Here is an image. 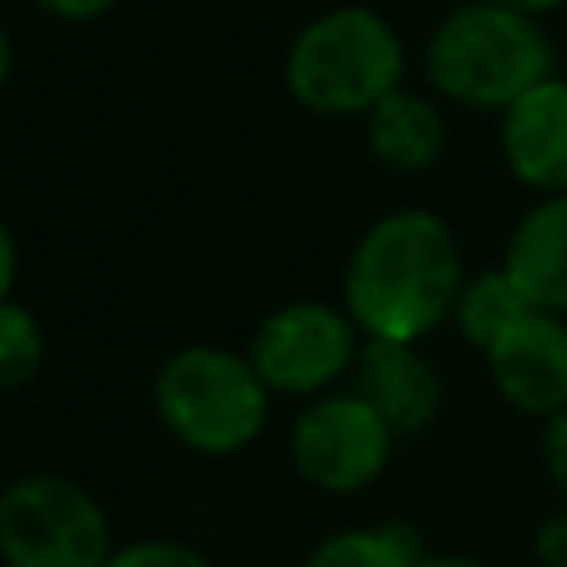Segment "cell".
<instances>
[{
    "label": "cell",
    "mask_w": 567,
    "mask_h": 567,
    "mask_svg": "<svg viewBox=\"0 0 567 567\" xmlns=\"http://www.w3.org/2000/svg\"><path fill=\"white\" fill-rule=\"evenodd\" d=\"M465 284L456 235L425 208H394L363 230L346 266V315L363 337L421 341Z\"/></svg>",
    "instance_id": "obj_1"
},
{
    "label": "cell",
    "mask_w": 567,
    "mask_h": 567,
    "mask_svg": "<svg viewBox=\"0 0 567 567\" xmlns=\"http://www.w3.org/2000/svg\"><path fill=\"white\" fill-rule=\"evenodd\" d=\"M425 75L447 102L505 111L532 84L554 75V44L532 13L470 0L434 27L425 44Z\"/></svg>",
    "instance_id": "obj_2"
},
{
    "label": "cell",
    "mask_w": 567,
    "mask_h": 567,
    "mask_svg": "<svg viewBox=\"0 0 567 567\" xmlns=\"http://www.w3.org/2000/svg\"><path fill=\"white\" fill-rule=\"evenodd\" d=\"M403 71L399 31L368 4H337L310 18L284 58L288 93L315 115H368L403 89Z\"/></svg>",
    "instance_id": "obj_3"
},
{
    "label": "cell",
    "mask_w": 567,
    "mask_h": 567,
    "mask_svg": "<svg viewBox=\"0 0 567 567\" xmlns=\"http://www.w3.org/2000/svg\"><path fill=\"white\" fill-rule=\"evenodd\" d=\"M159 421L195 452L230 456L248 447L270 412V390L248 354L226 346H186L155 377Z\"/></svg>",
    "instance_id": "obj_4"
},
{
    "label": "cell",
    "mask_w": 567,
    "mask_h": 567,
    "mask_svg": "<svg viewBox=\"0 0 567 567\" xmlns=\"http://www.w3.org/2000/svg\"><path fill=\"white\" fill-rule=\"evenodd\" d=\"M111 523L89 487L22 474L0 492V567H106Z\"/></svg>",
    "instance_id": "obj_5"
},
{
    "label": "cell",
    "mask_w": 567,
    "mask_h": 567,
    "mask_svg": "<svg viewBox=\"0 0 567 567\" xmlns=\"http://www.w3.org/2000/svg\"><path fill=\"white\" fill-rule=\"evenodd\" d=\"M354 332L359 328L346 310L323 301H292L261 319L248 359L266 381V390L315 399L359 359Z\"/></svg>",
    "instance_id": "obj_6"
},
{
    "label": "cell",
    "mask_w": 567,
    "mask_h": 567,
    "mask_svg": "<svg viewBox=\"0 0 567 567\" xmlns=\"http://www.w3.org/2000/svg\"><path fill=\"white\" fill-rule=\"evenodd\" d=\"M394 447V430L359 394H315L292 421V461L301 478L319 492H359L368 487Z\"/></svg>",
    "instance_id": "obj_7"
},
{
    "label": "cell",
    "mask_w": 567,
    "mask_h": 567,
    "mask_svg": "<svg viewBox=\"0 0 567 567\" xmlns=\"http://www.w3.org/2000/svg\"><path fill=\"white\" fill-rule=\"evenodd\" d=\"M483 354L496 390L518 412L554 416L567 408V319L563 315L527 310Z\"/></svg>",
    "instance_id": "obj_8"
},
{
    "label": "cell",
    "mask_w": 567,
    "mask_h": 567,
    "mask_svg": "<svg viewBox=\"0 0 567 567\" xmlns=\"http://www.w3.org/2000/svg\"><path fill=\"white\" fill-rule=\"evenodd\" d=\"M501 155L523 186L567 190V80L545 75L501 111Z\"/></svg>",
    "instance_id": "obj_9"
},
{
    "label": "cell",
    "mask_w": 567,
    "mask_h": 567,
    "mask_svg": "<svg viewBox=\"0 0 567 567\" xmlns=\"http://www.w3.org/2000/svg\"><path fill=\"white\" fill-rule=\"evenodd\" d=\"M359 394L377 408V416L394 434L425 430L443 408V381L434 363L416 350V341H381L368 337L359 346Z\"/></svg>",
    "instance_id": "obj_10"
},
{
    "label": "cell",
    "mask_w": 567,
    "mask_h": 567,
    "mask_svg": "<svg viewBox=\"0 0 567 567\" xmlns=\"http://www.w3.org/2000/svg\"><path fill=\"white\" fill-rule=\"evenodd\" d=\"M501 266L532 310L567 315V190L545 195L523 213Z\"/></svg>",
    "instance_id": "obj_11"
},
{
    "label": "cell",
    "mask_w": 567,
    "mask_h": 567,
    "mask_svg": "<svg viewBox=\"0 0 567 567\" xmlns=\"http://www.w3.org/2000/svg\"><path fill=\"white\" fill-rule=\"evenodd\" d=\"M447 128L430 97L412 89H394L368 111V146L394 173H421L443 155Z\"/></svg>",
    "instance_id": "obj_12"
},
{
    "label": "cell",
    "mask_w": 567,
    "mask_h": 567,
    "mask_svg": "<svg viewBox=\"0 0 567 567\" xmlns=\"http://www.w3.org/2000/svg\"><path fill=\"white\" fill-rule=\"evenodd\" d=\"M527 297L518 292V284L505 275V266H492V270H478V275H465L461 292H456V328L470 346L487 350L492 341H501L523 315H527Z\"/></svg>",
    "instance_id": "obj_13"
},
{
    "label": "cell",
    "mask_w": 567,
    "mask_h": 567,
    "mask_svg": "<svg viewBox=\"0 0 567 567\" xmlns=\"http://www.w3.org/2000/svg\"><path fill=\"white\" fill-rule=\"evenodd\" d=\"M421 540L408 523H381V527H350L328 540H319L301 567H416Z\"/></svg>",
    "instance_id": "obj_14"
},
{
    "label": "cell",
    "mask_w": 567,
    "mask_h": 567,
    "mask_svg": "<svg viewBox=\"0 0 567 567\" xmlns=\"http://www.w3.org/2000/svg\"><path fill=\"white\" fill-rule=\"evenodd\" d=\"M44 359V332L35 315L18 301H0V390H18L40 372Z\"/></svg>",
    "instance_id": "obj_15"
},
{
    "label": "cell",
    "mask_w": 567,
    "mask_h": 567,
    "mask_svg": "<svg viewBox=\"0 0 567 567\" xmlns=\"http://www.w3.org/2000/svg\"><path fill=\"white\" fill-rule=\"evenodd\" d=\"M106 567H213V563L182 540H133L124 549H111Z\"/></svg>",
    "instance_id": "obj_16"
},
{
    "label": "cell",
    "mask_w": 567,
    "mask_h": 567,
    "mask_svg": "<svg viewBox=\"0 0 567 567\" xmlns=\"http://www.w3.org/2000/svg\"><path fill=\"white\" fill-rule=\"evenodd\" d=\"M545 465H549L554 487L567 496V408L554 412L545 425Z\"/></svg>",
    "instance_id": "obj_17"
},
{
    "label": "cell",
    "mask_w": 567,
    "mask_h": 567,
    "mask_svg": "<svg viewBox=\"0 0 567 567\" xmlns=\"http://www.w3.org/2000/svg\"><path fill=\"white\" fill-rule=\"evenodd\" d=\"M536 558L545 567H567V509L549 514L536 532Z\"/></svg>",
    "instance_id": "obj_18"
},
{
    "label": "cell",
    "mask_w": 567,
    "mask_h": 567,
    "mask_svg": "<svg viewBox=\"0 0 567 567\" xmlns=\"http://www.w3.org/2000/svg\"><path fill=\"white\" fill-rule=\"evenodd\" d=\"M44 13L62 18V22H93L102 13H111L120 0H35Z\"/></svg>",
    "instance_id": "obj_19"
},
{
    "label": "cell",
    "mask_w": 567,
    "mask_h": 567,
    "mask_svg": "<svg viewBox=\"0 0 567 567\" xmlns=\"http://www.w3.org/2000/svg\"><path fill=\"white\" fill-rule=\"evenodd\" d=\"M13 275H18V244H13V230H9L4 217H0V301H4L9 288H13Z\"/></svg>",
    "instance_id": "obj_20"
},
{
    "label": "cell",
    "mask_w": 567,
    "mask_h": 567,
    "mask_svg": "<svg viewBox=\"0 0 567 567\" xmlns=\"http://www.w3.org/2000/svg\"><path fill=\"white\" fill-rule=\"evenodd\" d=\"M416 567H492V563L470 558V554H421Z\"/></svg>",
    "instance_id": "obj_21"
},
{
    "label": "cell",
    "mask_w": 567,
    "mask_h": 567,
    "mask_svg": "<svg viewBox=\"0 0 567 567\" xmlns=\"http://www.w3.org/2000/svg\"><path fill=\"white\" fill-rule=\"evenodd\" d=\"M492 4H505V9H518V13L540 18V13H549V9H563L567 0H492Z\"/></svg>",
    "instance_id": "obj_22"
},
{
    "label": "cell",
    "mask_w": 567,
    "mask_h": 567,
    "mask_svg": "<svg viewBox=\"0 0 567 567\" xmlns=\"http://www.w3.org/2000/svg\"><path fill=\"white\" fill-rule=\"evenodd\" d=\"M9 71H13V40H9V31L0 27V84L9 80Z\"/></svg>",
    "instance_id": "obj_23"
}]
</instances>
